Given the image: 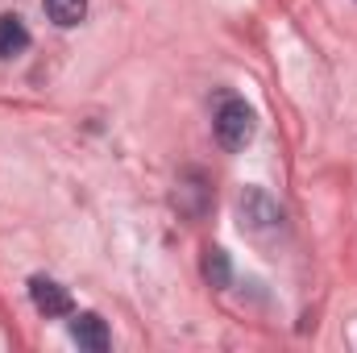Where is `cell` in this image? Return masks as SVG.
<instances>
[{
  "label": "cell",
  "mask_w": 357,
  "mask_h": 353,
  "mask_svg": "<svg viewBox=\"0 0 357 353\" xmlns=\"http://www.w3.org/2000/svg\"><path fill=\"white\" fill-rule=\"evenodd\" d=\"M204 274H208V283L212 287H229V254L225 250H208V258H204Z\"/></svg>",
  "instance_id": "cell-7"
},
{
  "label": "cell",
  "mask_w": 357,
  "mask_h": 353,
  "mask_svg": "<svg viewBox=\"0 0 357 353\" xmlns=\"http://www.w3.org/2000/svg\"><path fill=\"white\" fill-rule=\"evenodd\" d=\"M29 299H33V308L42 312V316H71V291L67 287H59L54 278H46V274H33L29 278Z\"/></svg>",
  "instance_id": "cell-3"
},
{
  "label": "cell",
  "mask_w": 357,
  "mask_h": 353,
  "mask_svg": "<svg viewBox=\"0 0 357 353\" xmlns=\"http://www.w3.org/2000/svg\"><path fill=\"white\" fill-rule=\"evenodd\" d=\"M42 4H46V17H50L54 25H63V29L79 25L84 13H88V0H42Z\"/></svg>",
  "instance_id": "cell-6"
},
{
  "label": "cell",
  "mask_w": 357,
  "mask_h": 353,
  "mask_svg": "<svg viewBox=\"0 0 357 353\" xmlns=\"http://www.w3.org/2000/svg\"><path fill=\"white\" fill-rule=\"evenodd\" d=\"M25 46H29L25 21H21L17 13H4V17H0V59H13V54H21Z\"/></svg>",
  "instance_id": "cell-5"
},
{
  "label": "cell",
  "mask_w": 357,
  "mask_h": 353,
  "mask_svg": "<svg viewBox=\"0 0 357 353\" xmlns=\"http://www.w3.org/2000/svg\"><path fill=\"white\" fill-rule=\"evenodd\" d=\"M71 337H75L84 350H91V353H104L108 350V341H112V337H108V324H104L96 312H84V316L71 320Z\"/></svg>",
  "instance_id": "cell-4"
},
{
  "label": "cell",
  "mask_w": 357,
  "mask_h": 353,
  "mask_svg": "<svg viewBox=\"0 0 357 353\" xmlns=\"http://www.w3.org/2000/svg\"><path fill=\"white\" fill-rule=\"evenodd\" d=\"M254 129H258V121H254V108H250L245 100L229 96V100L216 108V142H220L225 150H245V146L254 142Z\"/></svg>",
  "instance_id": "cell-1"
},
{
  "label": "cell",
  "mask_w": 357,
  "mask_h": 353,
  "mask_svg": "<svg viewBox=\"0 0 357 353\" xmlns=\"http://www.w3.org/2000/svg\"><path fill=\"white\" fill-rule=\"evenodd\" d=\"M237 212H241V229H250V233H270V229H278V220H282L278 204L270 200L266 191H258V187H250V191L237 200Z\"/></svg>",
  "instance_id": "cell-2"
}]
</instances>
